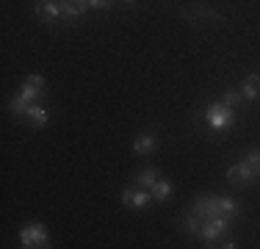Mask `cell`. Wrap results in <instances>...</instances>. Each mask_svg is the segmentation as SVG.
Returning <instances> with one entry per match:
<instances>
[{"mask_svg":"<svg viewBox=\"0 0 260 249\" xmlns=\"http://www.w3.org/2000/svg\"><path fill=\"white\" fill-rule=\"evenodd\" d=\"M205 122H208L210 130L224 133V130L235 122V111L230 108V105H224L221 100H216V103H208L205 105Z\"/></svg>","mask_w":260,"mask_h":249,"instance_id":"cell-1","label":"cell"},{"mask_svg":"<svg viewBox=\"0 0 260 249\" xmlns=\"http://www.w3.org/2000/svg\"><path fill=\"white\" fill-rule=\"evenodd\" d=\"M233 227V219H227V216H216V219H208L202 222V230H200V241H205L208 246H216L221 238H224L227 233H230Z\"/></svg>","mask_w":260,"mask_h":249,"instance_id":"cell-2","label":"cell"},{"mask_svg":"<svg viewBox=\"0 0 260 249\" xmlns=\"http://www.w3.org/2000/svg\"><path fill=\"white\" fill-rule=\"evenodd\" d=\"M20 246L22 249H34V246H50V238H47V230L42 222H34L28 227L20 230Z\"/></svg>","mask_w":260,"mask_h":249,"instance_id":"cell-3","label":"cell"},{"mask_svg":"<svg viewBox=\"0 0 260 249\" xmlns=\"http://www.w3.org/2000/svg\"><path fill=\"white\" fill-rule=\"evenodd\" d=\"M255 180H257V172H255V166H249L246 161L233 164L230 169H227V183L230 185H252Z\"/></svg>","mask_w":260,"mask_h":249,"instance_id":"cell-4","label":"cell"},{"mask_svg":"<svg viewBox=\"0 0 260 249\" xmlns=\"http://www.w3.org/2000/svg\"><path fill=\"white\" fill-rule=\"evenodd\" d=\"M150 202H155L150 189H139V185H136V189H125V191H122V205L130 208V210H141V208H147Z\"/></svg>","mask_w":260,"mask_h":249,"instance_id":"cell-5","label":"cell"},{"mask_svg":"<svg viewBox=\"0 0 260 249\" xmlns=\"http://www.w3.org/2000/svg\"><path fill=\"white\" fill-rule=\"evenodd\" d=\"M194 210L197 216H200L202 222H208V219H216L219 216V197H213V194H202L200 199L194 202Z\"/></svg>","mask_w":260,"mask_h":249,"instance_id":"cell-6","label":"cell"},{"mask_svg":"<svg viewBox=\"0 0 260 249\" xmlns=\"http://www.w3.org/2000/svg\"><path fill=\"white\" fill-rule=\"evenodd\" d=\"M36 14H39L45 22H58V20H64L61 0H42V3L36 6Z\"/></svg>","mask_w":260,"mask_h":249,"instance_id":"cell-7","label":"cell"},{"mask_svg":"<svg viewBox=\"0 0 260 249\" xmlns=\"http://www.w3.org/2000/svg\"><path fill=\"white\" fill-rule=\"evenodd\" d=\"M241 97L246 100V103H255L260 97V72H252L249 78L244 80V86H241Z\"/></svg>","mask_w":260,"mask_h":249,"instance_id":"cell-8","label":"cell"},{"mask_svg":"<svg viewBox=\"0 0 260 249\" xmlns=\"http://www.w3.org/2000/svg\"><path fill=\"white\" fill-rule=\"evenodd\" d=\"M61 9H64V20H78L89 11L86 0H61Z\"/></svg>","mask_w":260,"mask_h":249,"instance_id":"cell-9","label":"cell"},{"mask_svg":"<svg viewBox=\"0 0 260 249\" xmlns=\"http://www.w3.org/2000/svg\"><path fill=\"white\" fill-rule=\"evenodd\" d=\"M185 17H191V20H202V17H205V20H210V22H224V17L219 14V11H213V9H205V6H194V9H185L183 11Z\"/></svg>","mask_w":260,"mask_h":249,"instance_id":"cell-10","label":"cell"},{"mask_svg":"<svg viewBox=\"0 0 260 249\" xmlns=\"http://www.w3.org/2000/svg\"><path fill=\"white\" fill-rule=\"evenodd\" d=\"M25 119L34 122V128H47V122H50V114H47L45 105L30 103V105H28V116H25Z\"/></svg>","mask_w":260,"mask_h":249,"instance_id":"cell-11","label":"cell"},{"mask_svg":"<svg viewBox=\"0 0 260 249\" xmlns=\"http://www.w3.org/2000/svg\"><path fill=\"white\" fill-rule=\"evenodd\" d=\"M155 147H158V139H155V133H141L139 139L133 141V152H136V155L155 152Z\"/></svg>","mask_w":260,"mask_h":249,"instance_id":"cell-12","label":"cell"},{"mask_svg":"<svg viewBox=\"0 0 260 249\" xmlns=\"http://www.w3.org/2000/svg\"><path fill=\"white\" fill-rule=\"evenodd\" d=\"M158 177H160V172L150 166V169H141L133 180H136V185H139V189H152V185L158 183Z\"/></svg>","mask_w":260,"mask_h":249,"instance_id":"cell-13","label":"cell"},{"mask_svg":"<svg viewBox=\"0 0 260 249\" xmlns=\"http://www.w3.org/2000/svg\"><path fill=\"white\" fill-rule=\"evenodd\" d=\"M238 210H241V205H238V199L235 197H219V213L221 216H227V219H235L238 216Z\"/></svg>","mask_w":260,"mask_h":249,"instance_id":"cell-14","label":"cell"},{"mask_svg":"<svg viewBox=\"0 0 260 249\" xmlns=\"http://www.w3.org/2000/svg\"><path fill=\"white\" fill-rule=\"evenodd\" d=\"M150 191H152V199H155V202H166V199L172 197V183H169V180H160L158 177V183L152 185Z\"/></svg>","mask_w":260,"mask_h":249,"instance_id":"cell-15","label":"cell"},{"mask_svg":"<svg viewBox=\"0 0 260 249\" xmlns=\"http://www.w3.org/2000/svg\"><path fill=\"white\" fill-rule=\"evenodd\" d=\"M183 227H185V233H191V235H194V238H200L202 219H200V216L194 213V210H191V213H188V216H185V219H183Z\"/></svg>","mask_w":260,"mask_h":249,"instance_id":"cell-16","label":"cell"},{"mask_svg":"<svg viewBox=\"0 0 260 249\" xmlns=\"http://www.w3.org/2000/svg\"><path fill=\"white\" fill-rule=\"evenodd\" d=\"M28 105H30V103H25V100H22L20 95H17L14 100H11V105H9V108H11V114H14L17 119H25V116H28Z\"/></svg>","mask_w":260,"mask_h":249,"instance_id":"cell-17","label":"cell"},{"mask_svg":"<svg viewBox=\"0 0 260 249\" xmlns=\"http://www.w3.org/2000/svg\"><path fill=\"white\" fill-rule=\"evenodd\" d=\"M42 95H45V91H42V89H36V86H30V83H25V86L20 89V97L25 100V103H36V100H39Z\"/></svg>","mask_w":260,"mask_h":249,"instance_id":"cell-18","label":"cell"},{"mask_svg":"<svg viewBox=\"0 0 260 249\" xmlns=\"http://www.w3.org/2000/svg\"><path fill=\"white\" fill-rule=\"evenodd\" d=\"M241 100H244V97H241V89H238V91L230 89V91H224V95H221V103H224V105H230V108H235V105H238Z\"/></svg>","mask_w":260,"mask_h":249,"instance_id":"cell-19","label":"cell"},{"mask_svg":"<svg viewBox=\"0 0 260 249\" xmlns=\"http://www.w3.org/2000/svg\"><path fill=\"white\" fill-rule=\"evenodd\" d=\"M244 161H246L249 166H255V169H257V166H260V149H249Z\"/></svg>","mask_w":260,"mask_h":249,"instance_id":"cell-20","label":"cell"},{"mask_svg":"<svg viewBox=\"0 0 260 249\" xmlns=\"http://www.w3.org/2000/svg\"><path fill=\"white\" fill-rule=\"evenodd\" d=\"M25 83H30V86H36V89H42V91H45V78H42V75H28V78H25Z\"/></svg>","mask_w":260,"mask_h":249,"instance_id":"cell-21","label":"cell"},{"mask_svg":"<svg viewBox=\"0 0 260 249\" xmlns=\"http://www.w3.org/2000/svg\"><path fill=\"white\" fill-rule=\"evenodd\" d=\"M86 3H89V9H108L111 0H86Z\"/></svg>","mask_w":260,"mask_h":249,"instance_id":"cell-22","label":"cell"},{"mask_svg":"<svg viewBox=\"0 0 260 249\" xmlns=\"http://www.w3.org/2000/svg\"><path fill=\"white\" fill-rule=\"evenodd\" d=\"M219 246H224V249H233L235 246V238H227V235H224V238H221V244Z\"/></svg>","mask_w":260,"mask_h":249,"instance_id":"cell-23","label":"cell"},{"mask_svg":"<svg viewBox=\"0 0 260 249\" xmlns=\"http://www.w3.org/2000/svg\"><path fill=\"white\" fill-rule=\"evenodd\" d=\"M255 172H257V180H260V166H257V169H255Z\"/></svg>","mask_w":260,"mask_h":249,"instance_id":"cell-24","label":"cell"},{"mask_svg":"<svg viewBox=\"0 0 260 249\" xmlns=\"http://www.w3.org/2000/svg\"><path fill=\"white\" fill-rule=\"evenodd\" d=\"M125 3H136V0H125Z\"/></svg>","mask_w":260,"mask_h":249,"instance_id":"cell-25","label":"cell"}]
</instances>
